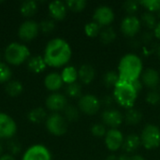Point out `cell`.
Wrapping results in <instances>:
<instances>
[{
  "label": "cell",
  "instance_id": "9",
  "mask_svg": "<svg viewBox=\"0 0 160 160\" xmlns=\"http://www.w3.org/2000/svg\"><path fill=\"white\" fill-rule=\"evenodd\" d=\"M114 12L112 8L109 6L103 5L99 6L96 8L93 18L96 22H98L100 26H109L114 20Z\"/></svg>",
  "mask_w": 160,
  "mask_h": 160
},
{
  "label": "cell",
  "instance_id": "18",
  "mask_svg": "<svg viewBox=\"0 0 160 160\" xmlns=\"http://www.w3.org/2000/svg\"><path fill=\"white\" fill-rule=\"evenodd\" d=\"M96 71L93 66L89 64H84L81 66V68L78 70V78L80 81L85 84H89L92 82V81L95 79Z\"/></svg>",
  "mask_w": 160,
  "mask_h": 160
},
{
  "label": "cell",
  "instance_id": "31",
  "mask_svg": "<svg viewBox=\"0 0 160 160\" xmlns=\"http://www.w3.org/2000/svg\"><path fill=\"white\" fill-rule=\"evenodd\" d=\"M66 93L67 95L71 98H81L82 96V87L81 84L76 82L68 84L67 88H66Z\"/></svg>",
  "mask_w": 160,
  "mask_h": 160
},
{
  "label": "cell",
  "instance_id": "39",
  "mask_svg": "<svg viewBox=\"0 0 160 160\" xmlns=\"http://www.w3.org/2000/svg\"><path fill=\"white\" fill-rule=\"evenodd\" d=\"M54 28H55V23L52 20H44L39 24V29L45 34L52 33L54 30Z\"/></svg>",
  "mask_w": 160,
  "mask_h": 160
},
{
  "label": "cell",
  "instance_id": "14",
  "mask_svg": "<svg viewBox=\"0 0 160 160\" xmlns=\"http://www.w3.org/2000/svg\"><path fill=\"white\" fill-rule=\"evenodd\" d=\"M39 31V25L34 21L24 22L19 28V37L24 41H29L34 39Z\"/></svg>",
  "mask_w": 160,
  "mask_h": 160
},
{
  "label": "cell",
  "instance_id": "19",
  "mask_svg": "<svg viewBox=\"0 0 160 160\" xmlns=\"http://www.w3.org/2000/svg\"><path fill=\"white\" fill-rule=\"evenodd\" d=\"M63 79L61 77V75H59L58 73H50L46 76L45 80H44V84L46 86V88L50 91H57L59 90L62 85H63Z\"/></svg>",
  "mask_w": 160,
  "mask_h": 160
},
{
  "label": "cell",
  "instance_id": "29",
  "mask_svg": "<svg viewBox=\"0 0 160 160\" xmlns=\"http://www.w3.org/2000/svg\"><path fill=\"white\" fill-rule=\"evenodd\" d=\"M5 89L10 97H17L22 92V85L18 81H11L7 83Z\"/></svg>",
  "mask_w": 160,
  "mask_h": 160
},
{
  "label": "cell",
  "instance_id": "42",
  "mask_svg": "<svg viewBox=\"0 0 160 160\" xmlns=\"http://www.w3.org/2000/svg\"><path fill=\"white\" fill-rule=\"evenodd\" d=\"M154 37H155V34L151 31H145L142 37H141V42L143 43V44H150L152 43L153 39H154Z\"/></svg>",
  "mask_w": 160,
  "mask_h": 160
},
{
  "label": "cell",
  "instance_id": "21",
  "mask_svg": "<svg viewBox=\"0 0 160 160\" xmlns=\"http://www.w3.org/2000/svg\"><path fill=\"white\" fill-rule=\"evenodd\" d=\"M28 68L35 73H40L42 72L46 68V63L44 61V58L41 56H34L29 59L28 61Z\"/></svg>",
  "mask_w": 160,
  "mask_h": 160
},
{
  "label": "cell",
  "instance_id": "7",
  "mask_svg": "<svg viewBox=\"0 0 160 160\" xmlns=\"http://www.w3.org/2000/svg\"><path fill=\"white\" fill-rule=\"evenodd\" d=\"M100 100L94 95H83L79 99V109L85 114L94 115L100 109Z\"/></svg>",
  "mask_w": 160,
  "mask_h": 160
},
{
  "label": "cell",
  "instance_id": "4",
  "mask_svg": "<svg viewBox=\"0 0 160 160\" xmlns=\"http://www.w3.org/2000/svg\"><path fill=\"white\" fill-rule=\"evenodd\" d=\"M29 49L21 43H10L5 51V58L11 65H20L23 63L29 56Z\"/></svg>",
  "mask_w": 160,
  "mask_h": 160
},
{
  "label": "cell",
  "instance_id": "13",
  "mask_svg": "<svg viewBox=\"0 0 160 160\" xmlns=\"http://www.w3.org/2000/svg\"><path fill=\"white\" fill-rule=\"evenodd\" d=\"M22 160H52V156L45 146L33 145L26 150Z\"/></svg>",
  "mask_w": 160,
  "mask_h": 160
},
{
  "label": "cell",
  "instance_id": "35",
  "mask_svg": "<svg viewBox=\"0 0 160 160\" xmlns=\"http://www.w3.org/2000/svg\"><path fill=\"white\" fill-rule=\"evenodd\" d=\"M91 133L93 134V136L98 137V138H101V137H105L106 133H107V129H106V126L104 124H95L91 127Z\"/></svg>",
  "mask_w": 160,
  "mask_h": 160
},
{
  "label": "cell",
  "instance_id": "33",
  "mask_svg": "<svg viewBox=\"0 0 160 160\" xmlns=\"http://www.w3.org/2000/svg\"><path fill=\"white\" fill-rule=\"evenodd\" d=\"M140 5H141V3L136 0H128L126 2H124L123 8L128 15H134L139 10Z\"/></svg>",
  "mask_w": 160,
  "mask_h": 160
},
{
  "label": "cell",
  "instance_id": "45",
  "mask_svg": "<svg viewBox=\"0 0 160 160\" xmlns=\"http://www.w3.org/2000/svg\"><path fill=\"white\" fill-rule=\"evenodd\" d=\"M154 34H155V37L159 38L160 39V22L158 23V25L156 26L155 30H154Z\"/></svg>",
  "mask_w": 160,
  "mask_h": 160
},
{
  "label": "cell",
  "instance_id": "10",
  "mask_svg": "<svg viewBox=\"0 0 160 160\" xmlns=\"http://www.w3.org/2000/svg\"><path fill=\"white\" fill-rule=\"evenodd\" d=\"M124 135L117 128H111L107 131L105 135V145L108 150L115 152L122 148L124 142Z\"/></svg>",
  "mask_w": 160,
  "mask_h": 160
},
{
  "label": "cell",
  "instance_id": "40",
  "mask_svg": "<svg viewBox=\"0 0 160 160\" xmlns=\"http://www.w3.org/2000/svg\"><path fill=\"white\" fill-rule=\"evenodd\" d=\"M8 151L13 154V155H16L18 153H20L21 151V144L18 141L16 140H12L10 142H8Z\"/></svg>",
  "mask_w": 160,
  "mask_h": 160
},
{
  "label": "cell",
  "instance_id": "23",
  "mask_svg": "<svg viewBox=\"0 0 160 160\" xmlns=\"http://www.w3.org/2000/svg\"><path fill=\"white\" fill-rule=\"evenodd\" d=\"M116 38V32L112 26H106L103 29H101V32L99 34V39L100 41L105 44H111L113 42Z\"/></svg>",
  "mask_w": 160,
  "mask_h": 160
},
{
  "label": "cell",
  "instance_id": "30",
  "mask_svg": "<svg viewBox=\"0 0 160 160\" xmlns=\"http://www.w3.org/2000/svg\"><path fill=\"white\" fill-rule=\"evenodd\" d=\"M101 27L98 22H88L85 26H84V31L85 34L90 37V38H95L97 36H99L100 32H101Z\"/></svg>",
  "mask_w": 160,
  "mask_h": 160
},
{
  "label": "cell",
  "instance_id": "20",
  "mask_svg": "<svg viewBox=\"0 0 160 160\" xmlns=\"http://www.w3.org/2000/svg\"><path fill=\"white\" fill-rule=\"evenodd\" d=\"M141 138L137 134H129L127 138H125L124 142H123V150L127 154H130L135 152L141 145Z\"/></svg>",
  "mask_w": 160,
  "mask_h": 160
},
{
  "label": "cell",
  "instance_id": "1",
  "mask_svg": "<svg viewBox=\"0 0 160 160\" xmlns=\"http://www.w3.org/2000/svg\"><path fill=\"white\" fill-rule=\"evenodd\" d=\"M71 53V48L66 40L62 38H53L46 45L43 58L46 65L59 68L69 61Z\"/></svg>",
  "mask_w": 160,
  "mask_h": 160
},
{
  "label": "cell",
  "instance_id": "8",
  "mask_svg": "<svg viewBox=\"0 0 160 160\" xmlns=\"http://www.w3.org/2000/svg\"><path fill=\"white\" fill-rule=\"evenodd\" d=\"M142 27L141 20L135 15H128L121 22V31L129 38H134Z\"/></svg>",
  "mask_w": 160,
  "mask_h": 160
},
{
  "label": "cell",
  "instance_id": "6",
  "mask_svg": "<svg viewBox=\"0 0 160 160\" xmlns=\"http://www.w3.org/2000/svg\"><path fill=\"white\" fill-rule=\"evenodd\" d=\"M46 127L49 132L55 136H62L68 130V123L66 118L56 112L51 114L47 118Z\"/></svg>",
  "mask_w": 160,
  "mask_h": 160
},
{
  "label": "cell",
  "instance_id": "11",
  "mask_svg": "<svg viewBox=\"0 0 160 160\" xmlns=\"http://www.w3.org/2000/svg\"><path fill=\"white\" fill-rule=\"evenodd\" d=\"M102 122L105 126L111 128H117L123 123L124 116L122 112L117 109H106L101 114Z\"/></svg>",
  "mask_w": 160,
  "mask_h": 160
},
{
  "label": "cell",
  "instance_id": "36",
  "mask_svg": "<svg viewBox=\"0 0 160 160\" xmlns=\"http://www.w3.org/2000/svg\"><path fill=\"white\" fill-rule=\"evenodd\" d=\"M141 5L145 7L148 11H159L160 10V0H142L140 1Z\"/></svg>",
  "mask_w": 160,
  "mask_h": 160
},
{
  "label": "cell",
  "instance_id": "49",
  "mask_svg": "<svg viewBox=\"0 0 160 160\" xmlns=\"http://www.w3.org/2000/svg\"><path fill=\"white\" fill-rule=\"evenodd\" d=\"M105 160H119V158H118V157L115 156V155H110V156H108V157L106 158V159Z\"/></svg>",
  "mask_w": 160,
  "mask_h": 160
},
{
  "label": "cell",
  "instance_id": "37",
  "mask_svg": "<svg viewBox=\"0 0 160 160\" xmlns=\"http://www.w3.org/2000/svg\"><path fill=\"white\" fill-rule=\"evenodd\" d=\"M11 77L10 68L4 63H0V83L7 82Z\"/></svg>",
  "mask_w": 160,
  "mask_h": 160
},
{
  "label": "cell",
  "instance_id": "3",
  "mask_svg": "<svg viewBox=\"0 0 160 160\" xmlns=\"http://www.w3.org/2000/svg\"><path fill=\"white\" fill-rule=\"evenodd\" d=\"M138 93L130 82L119 80L113 88V98L115 102L124 108L130 109L136 102Z\"/></svg>",
  "mask_w": 160,
  "mask_h": 160
},
{
  "label": "cell",
  "instance_id": "34",
  "mask_svg": "<svg viewBox=\"0 0 160 160\" xmlns=\"http://www.w3.org/2000/svg\"><path fill=\"white\" fill-rule=\"evenodd\" d=\"M67 7L72 11H82L86 7L85 0H68L66 3Z\"/></svg>",
  "mask_w": 160,
  "mask_h": 160
},
{
  "label": "cell",
  "instance_id": "22",
  "mask_svg": "<svg viewBox=\"0 0 160 160\" xmlns=\"http://www.w3.org/2000/svg\"><path fill=\"white\" fill-rule=\"evenodd\" d=\"M142 119V113L141 111L134 109V108H130L127 111L126 115H125V121L128 125L130 126H135L138 125Z\"/></svg>",
  "mask_w": 160,
  "mask_h": 160
},
{
  "label": "cell",
  "instance_id": "5",
  "mask_svg": "<svg viewBox=\"0 0 160 160\" xmlns=\"http://www.w3.org/2000/svg\"><path fill=\"white\" fill-rule=\"evenodd\" d=\"M142 145L148 150L158 148L160 145V128L153 124L145 126L140 136Z\"/></svg>",
  "mask_w": 160,
  "mask_h": 160
},
{
  "label": "cell",
  "instance_id": "38",
  "mask_svg": "<svg viewBox=\"0 0 160 160\" xmlns=\"http://www.w3.org/2000/svg\"><path fill=\"white\" fill-rule=\"evenodd\" d=\"M146 101L151 105H158L160 103V92L157 90H151L146 95Z\"/></svg>",
  "mask_w": 160,
  "mask_h": 160
},
{
  "label": "cell",
  "instance_id": "32",
  "mask_svg": "<svg viewBox=\"0 0 160 160\" xmlns=\"http://www.w3.org/2000/svg\"><path fill=\"white\" fill-rule=\"evenodd\" d=\"M65 118L68 121L73 122V121H77L80 115V112L78 110V108H76L75 106L72 105H68L65 108Z\"/></svg>",
  "mask_w": 160,
  "mask_h": 160
},
{
  "label": "cell",
  "instance_id": "50",
  "mask_svg": "<svg viewBox=\"0 0 160 160\" xmlns=\"http://www.w3.org/2000/svg\"><path fill=\"white\" fill-rule=\"evenodd\" d=\"M155 52L158 57H160V44H157V46L155 47Z\"/></svg>",
  "mask_w": 160,
  "mask_h": 160
},
{
  "label": "cell",
  "instance_id": "16",
  "mask_svg": "<svg viewBox=\"0 0 160 160\" xmlns=\"http://www.w3.org/2000/svg\"><path fill=\"white\" fill-rule=\"evenodd\" d=\"M142 82L143 85L150 88L151 90H156L160 85V76L158 70L155 68H147L142 73Z\"/></svg>",
  "mask_w": 160,
  "mask_h": 160
},
{
  "label": "cell",
  "instance_id": "2",
  "mask_svg": "<svg viewBox=\"0 0 160 160\" xmlns=\"http://www.w3.org/2000/svg\"><path fill=\"white\" fill-rule=\"evenodd\" d=\"M142 73V61L134 53H128L124 55L118 65V74L120 80L127 82H133L140 79Z\"/></svg>",
  "mask_w": 160,
  "mask_h": 160
},
{
  "label": "cell",
  "instance_id": "48",
  "mask_svg": "<svg viewBox=\"0 0 160 160\" xmlns=\"http://www.w3.org/2000/svg\"><path fill=\"white\" fill-rule=\"evenodd\" d=\"M129 160H145V159H144L142 156H140V155H135V156L130 157Z\"/></svg>",
  "mask_w": 160,
  "mask_h": 160
},
{
  "label": "cell",
  "instance_id": "51",
  "mask_svg": "<svg viewBox=\"0 0 160 160\" xmlns=\"http://www.w3.org/2000/svg\"><path fill=\"white\" fill-rule=\"evenodd\" d=\"M2 152H3V145H2V143L0 142V157H1V155H2Z\"/></svg>",
  "mask_w": 160,
  "mask_h": 160
},
{
  "label": "cell",
  "instance_id": "25",
  "mask_svg": "<svg viewBox=\"0 0 160 160\" xmlns=\"http://www.w3.org/2000/svg\"><path fill=\"white\" fill-rule=\"evenodd\" d=\"M38 11V4L36 1L27 0L21 5V13L24 17H32Z\"/></svg>",
  "mask_w": 160,
  "mask_h": 160
},
{
  "label": "cell",
  "instance_id": "53",
  "mask_svg": "<svg viewBox=\"0 0 160 160\" xmlns=\"http://www.w3.org/2000/svg\"><path fill=\"white\" fill-rule=\"evenodd\" d=\"M159 92H160V85H159Z\"/></svg>",
  "mask_w": 160,
  "mask_h": 160
},
{
  "label": "cell",
  "instance_id": "17",
  "mask_svg": "<svg viewBox=\"0 0 160 160\" xmlns=\"http://www.w3.org/2000/svg\"><path fill=\"white\" fill-rule=\"evenodd\" d=\"M67 8H68L67 5L64 2H62V1H59V0L52 1L49 5V12H50V15L54 20L61 21L67 15Z\"/></svg>",
  "mask_w": 160,
  "mask_h": 160
},
{
  "label": "cell",
  "instance_id": "41",
  "mask_svg": "<svg viewBox=\"0 0 160 160\" xmlns=\"http://www.w3.org/2000/svg\"><path fill=\"white\" fill-rule=\"evenodd\" d=\"M114 102H115V99H114L113 96H110V95H105L100 100L101 105H103L107 109H112Z\"/></svg>",
  "mask_w": 160,
  "mask_h": 160
},
{
  "label": "cell",
  "instance_id": "26",
  "mask_svg": "<svg viewBox=\"0 0 160 160\" xmlns=\"http://www.w3.org/2000/svg\"><path fill=\"white\" fill-rule=\"evenodd\" d=\"M119 80H120L119 74L116 71H113V70L107 71L106 73H104L103 78H102L103 84L108 88H111V87L114 88V86L117 84Z\"/></svg>",
  "mask_w": 160,
  "mask_h": 160
},
{
  "label": "cell",
  "instance_id": "12",
  "mask_svg": "<svg viewBox=\"0 0 160 160\" xmlns=\"http://www.w3.org/2000/svg\"><path fill=\"white\" fill-rule=\"evenodd\" d=\"M17 127L14 120L6 113L0 112V139H10L16 133Z\"/></svg>",
  "mask_w": 160,
  "mask_h": 160
},
{
  "label": "cell",
  "instance_id": "52",
  "mask_svg": "<svg viewBox=\"0 0 160 160\" xmlns=\"http://www.w3.org/2000/svg\"><path fill=\"white\" fill-rule=\"evenodd\" d=\"M158 16H159V18H160V10L158 11Z\"/></svg>",
  "mask_w": 160,
  "mask_h": 160
},
{
  "label": "cell",
  "instance_id": "15",
  "mask_svg": "<svg viewBox=\"0 0 160 160\" xmlns=\"http://www.w3.org/2000/svg\"><path fill=\"white\" fill-rule=\"evenodd\" d=\"M46 106L49 110L52 112H59L65 110V108L68 106V101L64 95L59 93H53L47 98Z\"/></svg>",
  "mask_w": 160,
  "mask_h": 160
},
{
  "label": "cell",
  "instance_id": "28",
  "mask_svg": "<svg viewBox=\"0 0 160 160\" xmlns=\"http://www.w3.org/2000/svg\"><path fill=\"white\" fill-rule=\"evenodd\" d=\"M46 118V112L42 108H36L28 113V119L30 122L39 124Z\"/></svg>",
  "mask_w": 160,
  "mask_h": 160
},
{
  "label": "cell",
  "instance_id": "44",
  "mask_svg": "<svg viewBox=\"0 0 160 160\" xmlns=\"http://www.w3.org/2000/svg\"><path fill=\"white\" fill-rule=\"evenodd\" d=\"M129 46L133 49H138L141 45H142V42H141V39H138V38H131L130 41H129Z\"/></svg>",
  "mask_w": 160,
  "mask_h": 160
},
{
  "label": "cell",
  "instance_id": "24",
  "mask_svg": "<svg viewBox=\"0 0 160 160\" xmlns=\"http://www.w3.org/2000/svg\"><path fill=\"white\" fill-rule=\"evenodd\" d=\"M61 77L63 79V82L68 84L76 82L78 79V70L74 67H67L63 69Z\"/></svg>",
  "mask_w": 160,
  "mask_h": 160
},
{
  "label": "cell",
  "instance_id": "43",
  "mask_svg": "<svg viewBox=\"0 0 160 160\" xmlns=\"http://www.w3.org/2000/svg\"><path fill=\"white\" fill-rule=\"evenodd\" d=\"M131 84L133 85L134 89L136 90V92H137L138 94H139V93L142 90V88H143V83H142V80H140V79H137V80L131 82Z\"/></svg>",
  "mask_w": 160,
  "mask_h": 160
},
{
  "label": "cell",
  "instance_id": "46",
  "mask_svg": "<svg viewBox=\"0 0 160 160\" xmlns=\"http://www.w3.org/2000/svg\"><path fill=\"white\" fill-rule=\"evenodd\" d=\"M118 158H119V160H129V158H130V156H129L128 154L125 153V154L120 155V156L118 157Z\"/></svg>",
  "mask_w": 160,
  "mask_h": 160
},
{
  "label": "cell",
  "instance_id": "27",
  "mask_svg": "<svg viewBox=\"0 0 160 160\" xmlns=\"http://www.w3.org/2000/svg\"><path fill=\"white\" fill-rule=\"evenodd\" d=\"M141 22L143 23L144 26H146L149 30H155L156 26L158 25V21H157V18L156 16L154 15L153 12H150V11H147V12H144L142 15V20Z\"/></svg>",
  "mask_w": 160,
  "mask_h": 160
},
{
  "label": "cell",
  "instance_id": "47",
  "mask_svg": "<svg viewBox=\"0 0 160 160\" xmlns=\"http://www.w3.org/2000/svg\"><path fill=\"white\" fill-rule=\"evenodd\" d=\"M0 160H15L11 155H4L0 157Z\"/></svg>",
  "mask_w": 160,
  "mask_h": 160
}]
</instances>
